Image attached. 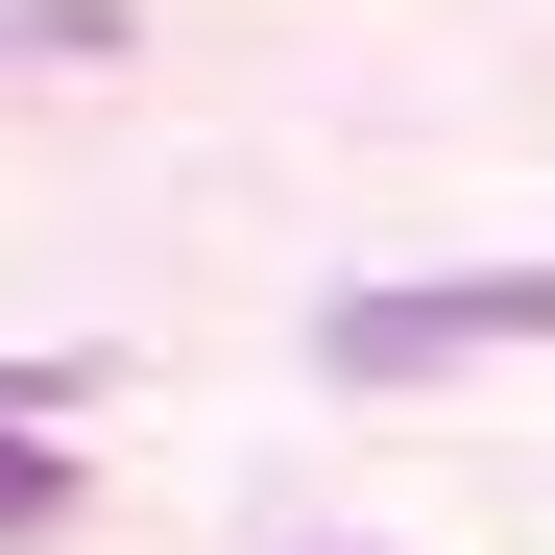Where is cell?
Returning a JSON list of instances; mask_svg holds the SVG:
<instances>
[{
  "label": "cell",
  "instance_id": "1",
  "mask_svg": "<svg viewBox=\"0 0 555 555\" xmlns=\"http://www.w3.org/2000/svg\"><path fill=\"white\" fill-rule=\"evenodd\" d=\"M338 387H435V362H555V266H459V291H338L314 314Z\"/></svg>",
  "mask_w": 555,
  "mask_h": 555
},
{
  "label": "cell",
  "instance_id": "2",
  "mask_svg": "<svg viewBox=\"0 0 555 555\" xmlns=\"http://www.w3.org/2000/svg\"><path fill=\"white\" fill-rule=\"evenodd\" d=\"M25 531H73V459H49L25 411H0V555H25Z\"/></svg>",
  "mask_w": 555,
  "mask_h": 555
}]
</instances>
